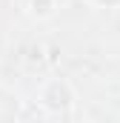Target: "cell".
Returning <instances> with one entry per match:
<instances>
[{
	"instance_id": "2",
	"label": "cell",
	"mask_w": 120,
	"mask_h": 123,
	"mask_svg": "<svg viewBox=\"0 0 120 123\" xmlns=\"http://www.w3.org/2000/svg\"><path fill=\"white\" fill-rule=\"evenodd\" d=\"M14 117H20V100L12 89L0 86V120H14Z\"/></svg>"
},
{
	"instance_id": "1",
	"label": "cell",
	"mask_w": 120,
	"mask_h": 123,
	"mask_svg": "<svg viewBox=\"0 0 120 123\" xmlns=\"http://www.w3.org/2000/svg\"><path fill=\"white\" fill-rule=\"evenodd\" d=\"M40 106H46L49 115H54V117H69L74 109V89L60 77L49 80L40 89Z\"/></svg>"
},
{
	"instance_id": "3",
	"label": "cell",
	"mask_w": 120,
	"mask_h": 123,
	"mask_svg": "<svg viewBox=\"0 0 120 123\" xmlns=\"http://www.w3.org/2000/svg\"><path fill=\"white\" fill-rule=\"evenodd\" d=\"M91 6H106V9H109V6H120V0H89Z\"/></svg>"
}]
</instances>
